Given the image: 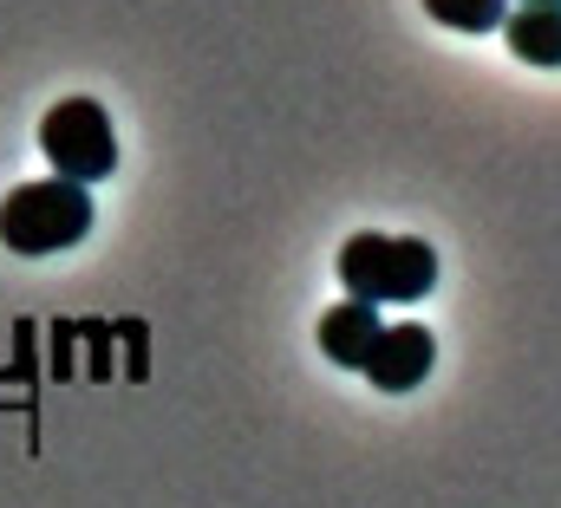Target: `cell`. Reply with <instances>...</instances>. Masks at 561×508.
<instances>
[{"label":"cell","mask_w":561,"mask_h":508,"mask_svg":"<svg viewBox=\"0 0 561 508\" xmlns=\"http://www.w3.org/2000/svg\"><path fill=\"white\" fill-rule=\"evenodd\" d=\"M516 7H561V0H516Z\"/></svg>","instance_id":"ba28073f"},{"label":"cell","mask_w":561,"mask_h":508,"mask_svg":"<svg viewBox=\"0 0 561 508\" xmlns=\"http://www.w3.org/2000/svg\"><path fill=\"white\" fill-rule=\"evenodd\" d=\"M340 280L353 300L373 307H412L437 287V254L419 235H346L340 249Z\"/></svg>","instance_id":"6da1fadb"},{"label":"cell","mask_w":561,"mask_h":508,"mask_svg":"<svg viewBox=\"0 0 561 508\" xmlns=\"http://www.w3.org/2000/svg\"><path fill=\"white\" fill-rule=\"evenodd\" d=\"M503 39L523 66H561V7H510Z\"/></svg>","instance_id":"8992f818"},{"label":"cell","mask_w":561,"mask_h":508,"mask_svg":"<svg viewBox=\"0 0 561 508\" xmlns=\"http://www.w3.org/2000/svg\"><path fill=\"white\" fill-rule=\"evenodd\" d=\"M424 13L457 33H496L510 20V0H424Z\"/></svg>","instance_id":"52a82bcc"},{"label":"cell","mask_w":561,"mask_h":508,"mask_svg":"<svg viewBox=\"0 0 561 508\" xmlns=\"http://www.w3.org/2000/svg\"><path fill=\"white\" fill-rule=\"evenodd\" d=\"M379 333H386L379 307H373V300H353V293H346L340 307H327V313H320V326H313L320 353H327L333 366H346V372H366V359H373Z\"/></svg>","instance_id":"5b68a950"},{"label":"cell","mask_w":561,"mask_h":508,"mask_svg":"<svg viewBox=\"0 0 561 508\" xmlns=\"http://www.w3.org/2000/svg\"><path fill=\"white\" fill-rule=\"evenodd\" d=\"M39 150H46L53 176L85 183V189L118 170V137H112V118H105L99 99H59L39 118Z\"/></svg>","instance_id":"3957f363"},{"label":"cell","mask_w":561,"mask_h":508,"mask_svg":"<svg viewBox=\"0 0 561 508\" xmlns=\"http://www.w3.org/2000/svg\"><path fill=\"white\" fill-rule=\"evenodd\" d=\"M92 235V196L85 183L46 176V183H20L0 203V242L13 254H59Z\"/></svg>","instance_id":"7a4b0ae2"},{"label":"cell","mask_w":561,"mask_h":508,"mask_svg":"<svg viewBox=\"0 0 561 508\" xmlns=\"http://www.w3.org/2000/svg\"><path fill=\"white\" fill-rule=\"evenodd\" d=\"M431 366H437V339H431V326L399 320V326L379 333V346H373V359H366V379L399 397V391H419V384L431 379Z\"/></svg>","instance_id":"277c9868"}]
</instances>
